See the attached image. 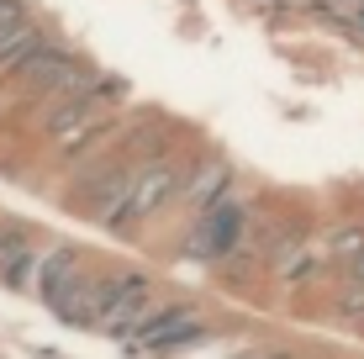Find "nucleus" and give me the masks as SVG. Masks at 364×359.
<instances>
[{"label": "nucleus", "instance_id": "4", "mask_svg": "<svg viewBox=\"0 0 364 359\" xmlns=\"http://www.w3.org/2000/svg\"><path fill=\"white\" fill-rule=\"evenodd\" d=\"M154 306H159V291H154L148 275H137V269H106V306H100L95 333L127 343L132 333L154 317Z\"/></svg>", "mask_w": 364, "mask_h": 359}, {"label": "nucleus", "instance_id": "5", "mask_svg": "<svg viewBox=\"0 0 364 359\" xmlns=\"http://www.w3.org/2000/svg\"><path fill=\"white\" fill-rule=\"evenodd\" d=\"M206 317L196 312V306L185 301H159L154 317H148L143 328L127 338V349L137 354H180V349H196V343H206Z\"/></svg>", "mask_w": 364, "mask_h": 359}, {"label": "nucleus", "instance_id": "12", "mask_svg": "<svg viewBox=\"0 0 364 359\" xmlns=\"http://www.w3.org/2000/svg\"><path fill=\"white\" fill-rule=\"evenodd\" d=\"M264 359H274V354H264Z\"/></svg>", "mask_w": 364, "mask_h": 359}, {"label": "nucleus", "instance_id": "7", "mask_svg": "<svg viewBox=\"0 0 364 359\" xmlns=\"http://www.w3.org/2000/svg\"><path fill=\"white\" fill-rule=\"evenodd\" d=\"M43 249L48 243H37V232L27 222H0V286L6 291H32Z\"/></svg>", "mask_w": 364, "mask_h": 359}, {"label": "nucleus", "instance_id": "8", "mask_svg": "<svg viewBox=\"0 0 364 359\" xmlns=\"http://www.w3.org/2000/svg\"><path fill=\"white\" fill-rule=\"evenodd\" d=\"M48 43H58V27L43 16L37 6H27L6 32H0V74H16L27 58H37Z\"/></svg>", "mask_w": 364, "mask_h": 359}, {"label": "nucleus", "instance_id": "6", "mask_svg": "<svg viewBox=\"0 0 364 359\" xmlns=\"http://www.w3.org/2000/svg\"><path fill=\"white\" fill-rule=\"evenodd\" d=\"M237 180H243V169H237L222 148H200V159L191 164V175H185L180 195H174V206H169L164 217H185V222H191L196 212H206L211 201H222ZM164 217H159V222H164Z\"/></svg>", "mask_w": 364, "mask_h": 359}, {"label": "nucleus", "instance_id": "3", "mask_svg": "<svg viewBox=\"0 0 364 359\" xmlns=\"http://www.w3.org/2000/svg\"><path fill=\"white\" fill-rule=\"evenodd\" d=\"M11 80H16V101H27L37 111L43 101H58V95H74V90H85V85H95L100 64L85 53L80 43L58 37V43H48L37 58H27Z\"/></svg>", "mask_w": 364, "mask_h": 359}, {"label": "nucleus", "instance_id": "1", "mask_svg": "<svg viewBox=\"0 0 364 359\" xmlns=\"http://www.w3.org/2000/svg\"><path fill=\"white\" fill-rule=\"evenodd\" d=\"M259 212H264V206H259V195L248 191V180H237L222 201H211L206 212H196L191 222H185V232H180V259L222 269V264H228V259L248 243Z\"/></svg>", "mask_w": 364, "mask_h": 359}, {"label": "nucleus", "instance_id": "10", "mask_svg": "<svg viewBox=\"0 0 364 359\" xmlns=\"http://www.w3.org/2000/svg\"><path fill=\"white\" fill-rule=\"evenodd\" d=\"M333 312H338V323H348L354 333H364V280H338Z\"/></svg>", "mask_w": 364, "mask_h": 359}, {"label": "nucleus", "instance_id": "9", "mask_svg": "<svg viewBox=\"0 0 364 359\" xmlns=\"http://www.w3.org/2000/svg\"><path fill=\"white\" fill-rule=\"evenodd\" d=\"M90 269V259H85V249L80 243H48L43 249V264H37V286H32V296L43 306H53L58 296H64L74 280Z\"/></svg>", "mask_w": 364, "mask_h": 359}, {"label": "nucleus", "instance_id": "11", "mask_svg": "<svg viewBox=\"0 0 364 359\" xmlns=\"http://www.w3.org/2000/svg\"><path fill=\"white\" fill-rule=\"evenodd\" d=\"M27 6H32V0H0V32H6L11 21H16L21 11H27Z\"/></svg>", "mask_w": 364, "mask_h": 359}, {"label": "nucleus", "instance_id": "2", "mask_svg": "<svg viewBox=\"0 0 364 359\" xmlns=\"http://www.w3.org/2000/svg\"><path fill=\"white\" fill-rule=\"evenodd\" d=\"M200 143L196 132H185L174 148H164L159 159H148V169L137 175V191H132V201L122 206V217L111 222V232L117 238H137V232L148 227V222H159L174 206V195H180V185H185V175H191V164L200 159Z\"/></svg>", "mask_w": 364, "mask_h": 359}]
</instances>
